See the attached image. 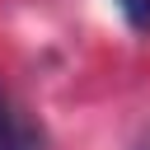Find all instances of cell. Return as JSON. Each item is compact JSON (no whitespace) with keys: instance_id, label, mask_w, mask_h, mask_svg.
I'll use <instances>...</instances> for the list:
<instances>
[{"instance_id":"cell-1","label":"cell","mask_w":150,"mask_h":150,"mask_svg":"<svg viewBox=\"0 0 150 150\" xmlns=\"http://www.w3.org/2000/svg\"><path fill=\"white\" fill-rule=\"evenodd\" d=\"M0 150H42V131L23 117V108L0 84Z\"/></svg>"},{"instance_id":"cell-2","label":"cell","mask_w":150,"mask_h":150,"mask_svg":"<svg viewBox=\"0 0 150 150\" xmlns=\"http://www.w3.org/2000/svg\"><path fill=\"white\" fill-rule=\"evenodd\" d=\"M117 9L136 33H150V0H117Z\"/></svg>"},{"instance_id":"cell-3","label":"cell","mask_w":150,"mask_h":150,"mask_svg":"<svg viewBox=\"0 0 150 150\" xmlns=\"http://www.w3.org/2000/svg\"><path fill=\"white\" fill-rule=\"evenodd\" d=\"M136 150H150V145H136Z\"/></svg>"}]
</instances>
